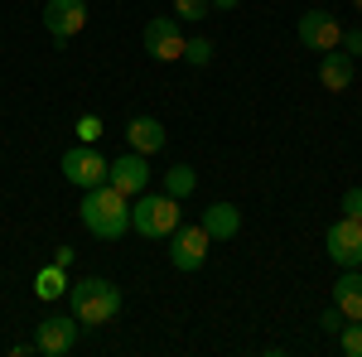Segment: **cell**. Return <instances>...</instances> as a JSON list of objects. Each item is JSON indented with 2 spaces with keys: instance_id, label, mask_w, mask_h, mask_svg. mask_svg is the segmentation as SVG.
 <instances>
[{
  "instance_id": "1",
  "label": "cell",
  "mask_w": 362,
  "mask_h": 357,
  "mask_svg": "<svg viewBox=\"0 0 362 357\" xmlns=\"http://www.w3.org/2000/svg\"><path fill=\"white\" fill-rule=\"evenodd\" d=\"M83 227L92 237H102V242H121L126 232H131V198L112 184H97V189H87L83 198Z\"/></svg>"
},
{
  "instance_id": "2",
  "label": "cell",
  "mask_w": 362,
  "mask_h": 357,
  "mask_svg": "<svg viewBox=\"0 0 362 357\" xmlns=\"http://www.w3.org/2000/svg\"><path fill=\"white\" fill-rule=\"evenodd\" d=\"M68 300H73V319L83 329H102L121 314V290H116L107 275H87V280H73L68 285Z\"/></svg>"
},
{
  "instance_id": "3",
  "label": "cell",
  "mask_w": 362,
  "mask_h": 357,
  "mask_svg": "<svg viewBox=\"0 0 362 357\" xmlns=\"http://www.w3.org/2000/svg\"><path fill=\"white\" fill-rule=\"evenodd\" d=\"M179 198H169V193H136V203H131V227H136L140 237H169L174 227H179Z\"/></svg>"
},
{
  "instance_id": "4",
  "label": "cell",
  "mask_w": 362,
  "mask_h": 357,
  "mask_svg": "<svg viewBox=\"0 0 362 357\" xmlns=\"http://www.w3.org/2000/svg\"><path fill=\"white\" fill-rule=\"evenodd\" d=\"M107 155L102 150H92V145H73L63 160H58V169H63V179L73 184V189H97V184H107Z\"/></svg>"
},
{
  "instance_id": "5",
  "label": "cell",
  "mask_w": 362,
  "mask_h": 357,
  "mask_svg": "<svg viewBox=\"0 0 362 357\" xmlns=\"http://www.w3.org/2000/svg\"><path fill=\"white\" fill-rule=\"evenodd\" d=\"M208 247H213V237L203 232V222L169 232V261H174V271H198L208 261Z\"/></svg>"
},
{
  "instance_id": "6",
  "label": "cell",
  "mask_w": 362,
  "mask_h": 357,
  "mask_svg": "<svg viewBox=\"0 0 362 357\" xmlns=\"http://www.w3.org/2000/svg\"><path fill=\"white\" fill-rule=\"evenodd\" d=\"M145 54L155 58V63H174V58H184V29L174 15H155L150 25H145Z\"/></svg>"
},
{
  "instance_id": "7",
  "label": "cell",
  "mask_w": 362,
  "mask_h": 357,
  "mask_svg": "<svg viewBox=\"0 0 362 357\" xmlns=\"http://www.w3.org/2000/svg\"><path fill=\"white\" fill-rule=\"evenodd\" d=\"M324 247H329V256H334L343 271L362 266V222L358 218H338L334 227L324 232Z\"/></svg>"
},
{
  "instance_id": "8",
  "label": "cell",
  "mask_w": 362,
  "mask_h": 357,
  "mask_svg": "<svg viewBox=\"0 0 362 357\" xmlns=\"http://www.w3.org/2000/svg\"><path fill=\"white\" fill-rule=\"evenodd\" d=\"M78 319H63V314H49V319H39V333H34V353L44 357H68L73 353V343H78Z\"/></svg>"
},
{
  "instance_id": "9",
  "label": "cell",
  "mask_w": 362,
  "mask_h": 357,
  "mask_svg": "<svg viewBox=\"0 0 362 357\" xmlns=\"http://www.w3.org/2000/svg\"><path fill=\"white\" fill-rule=\"evenodd\" d=\"M107 184L112 189H121L126 198H136V193L150 189V155H116L112 165H107Z\"/></svg>"
},
{
  "instance_id": "10",
  "label": "cell",
  "mask_w": 362,
  "mask_h": 357,
  "mask_svg": "<svg viewBox=\"0 0 362 357\" xmlns=\"http://www.w3.org/2000/svg\"><path fill=\"white\" fill-rule=\"evenodd\" d=\"M295 34H300V44H305V49H314V54H329V49H338V39H343V25H338L329 10H305Z\"/></svg>"
},
{
  "instance_id": "11",
  "label": "cell",
  "mask_w": 362,
  "mask_h": 357,
  "mask_svg": "<svg viewBox=\"0 0 362 357\" xmlns=\"http://www.w3.org/2000/svg\"><path fill=\"white\" fill-rule=\"evenodd\" d=\"M83 25H87V0H49L44 5V29L54 34L58 44L83 34Z\"/></svg>"
},
{
  "instance_id": "12",
  "label": "cell",
  "mask_w": 362,
  "mask_h": 357,
  "mask_svg": "<svg viewBox=\"0 0 362 357\" xmlns=\"http://www.w3.org/2000/svg\"><path fill=\"white\" fill-rule=\"evenodd\" d=\"M126 140H131V150H136V155H160L169 136H165V126H160L155 116H131Z\"/></svg>"
},
{
  "instance_id": "13",
  "label": "cell",
  "mask_w": 362,
  "mask_h": 357,
  "mask_svg": "<svg viewBox=\"0 0 362 357\" xmlns=\"http://www.w3.org/2000/svg\"><path fill=\"white\" fill-rule=\"evenodd\" d=\"M203 232H208L213 242H232V237L242 232V208H232V203L203 208Z\"/></svg>"
},
{
  "instance_id": "14",
  "label": "cell",
  "mask_w": 362,
  "mask_h": 357,
  "mask_svg": "<svg viewBox=\"0 0 362 357\" xmlns=\"http://www.w3.org/2000/svg\"><path fill=\"white\" fill-rule=\"evenodd\" d=\"M334 309L343 314V319H362V271H358V266L338 275V285H334Z\"/></svg>"
},
{
  "instance_id": "15",
  "label": "cell",
  "mask_w": 362,
  "mask_h": 357,
  "mask_svg": "<svg viewBox=\"0 0 362 357\" xmlns=\"http://www.w3.org/2000/svg\"><path fill=\"white\" fill-rule=\"evenodd\" d=\"M319 83L329 87V92H348L353 87V58L329 49V54L319 58Z\"/></svg>"
},
{
  "instance_id": "16",
  "label": "cell",
  "mask_w": 362,
  "mask_h": 357,
  "mask_svg": "<svg viewBox=\"0 0 362 357\" xmlns=\"http://www.w3.org/2000/svg\"><path fill=\"white\" fill-rule=\"evenodd\" d=\"M68 285H73V280H68L63 266H39V275H34V295H39V300H63Z\"/></svg>"
},
{
  "instance_id": "17",
  "label": "cell",
  "mask_w": 362,
  "mask_h": 357,
  "mask_svg": "<svg viewBox=\"0 0 362 357\" xmlns=\"http://www.w3.org/2000/svg\"><path fill=\"white\" fill-rule=\"evenodd\" d=\"M194 189H198V169L194 165H174L165 174V193H169V198H179V203H184Z\"/></svg>"
},
{
  "instance_id": "18",
  "label": "cell",
  "mask_w": 362,
  "mask_h": 357,
  "mask_svg": "<svg viewBox=\"0 0 362 357\" xmlns=\"http://www.w3.org/2000/svg\"><path fill=\"white\" fill-rule=\"evenodd\" d=\"M184 63H194V68H208V63H213V39H203V34L184 39Z\"/></svg>"
},
{
  "instance_id": "19",
  "label": "cell",
  "mask_w": 362,
  "mask_h": 357,
  "mask_svg": "<svg viewBox=\"0 0 362 357\" xmlns=\"http://www.w3.org/2000/svg\"><path fill=\"white\" fill-rule=\"evenodd\" d=\"M338 348L348 357H362V319H348V324L338 329Z\"/></svg>"
},
{
  "instance_id": "20",
  "label": "cell",
  "mask_w": 362,
  "mask_h": 357,
  "mask_svg": "<svg viewBox=\"0 0 362 357\" xmlns=\"http://www.w3.org/2000/svg\"><path fill=\"white\" fill-rule=\"evenodd\" d=\"M174 15L179 20H203V15H213V5L208 0H174Z\"/></svg>"
},
{
  "instance_id": "21",
  "label": "cell",
  "mask_w": 362,
  "mask_h": 357,
  "mask_svg": "<svg viewBox=\"0 0 362 357\" xmlns=\"http://www.w3.org/2000/svg\"><path fill=\"white\" fill-rule=\"evenodd\" d=\"M97 136H102V116H92V111L78 116V140L83 145H97Z\"/></svg>"
},
{
  "instance_id": "22",
  "label": "cell",
  "mask_w": 362,
  "mask_h": 357,
  "mask_svg": "<svg viewBox=\"0 0 362 357\" xmlns=\"http://www.w3.org/2000/svg\"><path fill=\"white\" fill-rule=\"evenodd\" d=\"M343 218H358V222H362V184L343 193Z\"/></svg>"
},
{
  "instance_id": "23",
  "label": "cell",
  "mask_w": 362,
  "mask_h": 357,
  "mask_svg": "<svg viewBox=\"0 0 362 357\" xmlns=\"http://www.w3.org/2000/svg\"><path fill=\"white\" fill-rule=\"evenodd\" d=\"M338 49H348V58H358L362 54V29H348V34L338 39Z\"/></svg>"
},
{
  "instance_id": "24",
  "label": "cell",
  "mask_w": 362,
  "mask_h": 357,
  "mask_svg": "<svg viewBox=\"0 0 362 357\" xmlns=\"http://www.w3.org/2000/svg\"><path fill=\"white\" fill-rule=\"evenodd\" d=\"M343 324H348V319H343L338 309H324V319H319V329H324V333H338Z\"/></svg>"
},
{
  "instance_id": "25",
  "label": "cell",
  "mask_w": 362,
  "mask_h": 357,
  "mask_svg": "<svg viewBox=\"0 0 362 357\" xmlns=\"http://www.w3.org/2000/svg\"><path fill=\"white\" fill-rule=\"evenodd\" d=\"M54 266H63V271H68V266H73V247H58L54 251Z\"/></svg>"
},
{
  "instance_id": "26",
  "label": "cell",
  "mask_w": 362,
  "mask_h": 357,
  "mask_svg": "<svg viewBox=\"0 0 362 357\" xmlns=\"http://www.w3.org/2000/svg\"><path fill=\"white\" fill-rule=\"evenodd\" d=\"M213 10H237V0H208Z\"/></svg>"
},
{
  "instance_id": "27",
  "label": "cell",
  "mask_w": 362,
  "mask_h": 357,
  "mask_svg": "<svg viewBox=\"0 0 362 357\" xmlns=\"http://www.w3.org/2000/svg\"><path fill=\"white\" fill-rule=\"evenodd\" d=\"M353 5H358V10H362V0H353Z\"/></svg>"
}]
</instances>
